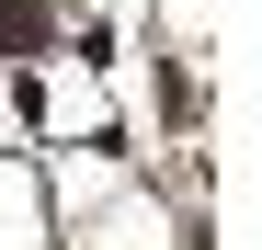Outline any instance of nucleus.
<instances>
[{"instance_id": "nucleus-1", "label": "nucleus", "mask_w": 262, "mask_h": 250, "mask_svg": "<svg viewBox=\"0 0 262 250\" xmlns=\"http://www.w3.org/2000/svg\"><path fill=\"white\" fill-rule=\"evenodd\" d=\"M57 34V0H0V57H46Z\"/></svg>"}]
</instances>
